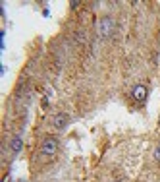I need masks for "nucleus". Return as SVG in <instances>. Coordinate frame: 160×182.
<instances>
[{
  "instance_id": "1",
  "label": "nucleus",
  "mask_w": 160,
  "mask_h": 182,
  "mask_svg": "<svg viewBox=\"0 0 160 182\" xmlns=\"http://www.w3.org/2000/svg\"><path fill=\"white\" fill-rule=\"evenodd\" d=\"M112 31H114V19L110 18V16L101 18V21H98V33H101V37L108 39L112 35Z\"/></svg>"
},
{
  "instance_id": "2",
  "label": "nucleus",
  "mask_w": 160,
  "mask_h": 182,
  "mask_svg": "<svg viewBox=\"0 0 160 182\" xmlns=\"http://www.w3.org/2000/svg\"><path fill=\"white\" fill-rule=\"evenodd\" d=\"M41 151L46 157L56 155V151H58V140H56V138H45V141H42V145H41Z\"/></svg>"
},
{
  "instance_id": "3",
  "label": "nucleus",
  "mask_w": 160,
  "mask_h": 182,
  "mask_svg": "<svg viewBox=\"0 0 160 182\" xmlns=\"http://www.w3.org/2000/svg\"><path fill=\"white\" fill-rule=\"evenodd\" d=\"M147 93H149V91H147V87L145 85H135V87L131 89V95H133V99H135V101H137V103H143V101H145L147 99Z\"/></svg>"
},
{
  "instance_id": "4",
  "label": "nucleus",
  "mask_w": 160,
  "mask_h": 182,
  "mask_svg": "<svg viewBox=\"0 0 160 182\" xmlns=\"http://www.w3.org/2000/svg\"><path fill=\"white\" fill-rule=\"evenodd\" d=\"M68 124H69V116H68V114L60 112V114H56V116H54V126L58 128V130H64Z\"/></svg>"
},
{
  "instance_id": "5",
  "label": "nucleus",
  "mask_w": 160,
  "mask_h": 182,
  "mask_svg": "<svg viewBox=\"0 0 160 182\" xmlns=\"http://www.w3.org/2000/svg\"><path fill=\"white\" fill-rule=\"evenodd\" d=\"M21 147H23L21 136H14V138H12V143H10V151H12L14 155H18L19 151H21Z\"/></svg>"
},
{
  "instance_id": "6",
  "label": "nucleus",
  "mask_w": 160,
  "mask_h": 182,
  "mask_svg": "<svg viewBox=\"0 0 160 182\" xmlns=\"http://www.w3.org/2000/svg\"><path fill=\"white\" fill-rule=\"evenodd\" d=\"M154 159L160 161V141H158V145H156V149H154Z\"/></svg>"
},
{
  "instance_id": "7",
  "label": "nucleus",
  "mask_w": 160,
  "mask_h": 182,
  "mask_svg": "<svg viewBox=\"0 0 160 182\" xmlns=\"http://www.w3.org/2000/svg\"><path fill=\"white\" fill-rule=\"evenodd\" d=\"M118 182H120V180H118Z\"/></svg>"
}]
</instances>
